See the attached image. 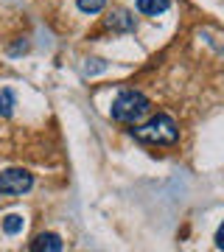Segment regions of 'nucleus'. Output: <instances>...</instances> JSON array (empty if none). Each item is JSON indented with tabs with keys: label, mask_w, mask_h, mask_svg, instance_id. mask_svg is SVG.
Here are the masks:
<instances>
[{
	"label": "nucleus",
	"mask_w": 224,
	"mask_h": 252,
	"mask_svg": "<svg viewBox=\"0 0 224 252\" xmlns=\"http://www.w3.org/2000/svg\"><path fill=\"white\" fill-rule=\"evenodd\" d=\"M23 216L20 213H9V216L3 219V233L6 235H17V233H23Z\"/></svg>",
	"instance_id": "obj_8"
},
{
	"label": "nucleus",
	"mask_w": 224,
	"mask_h": 252,
	"mask_svg": "<svg viewBox=\"0 0 224 252\" xmlns=\"http://www.w3.org/2000/svg\"><path fill=\"white\" fill-rule=\"evenodd\" d=\"M76 6H79V11H84V14H98V11H104L107 0H76Z\"/></svg>",
	"instance_id": "obj_9"
},
{
	"label": "nucleus",
	"mask_w": 224,
	"mask_h": 252,
	"mask_svg": "<svg viewBox=\"0 0 224 252\" xmlns=\"http://www.w3.org/2000/svg\"><path fill=\"white\" fill-rule=\"evenodd\" d=\"M129 135L143 146H174L179 140V126L171 115L157 112L146 124H134V129Z\"/></svg>",
	"instance_id": "obj_1"
},
{
	"label": "nucleus",
	"mask_w": 224,
	"mask_h": 252,
	"mask_svg": "<svg viewBox=\"0 0 224 252\" xmlns=\"http://www.w3.org/2000/svg\"><path fill=\"white\" fill-rule=\"evenodd\" d=\"M28 250H31V252H62L64 250V241L56 233H42V235H36L34 241H31Z\"/></svg>",
	"instance_id": "obj_5"
},
{
	"label": "nucleus",
	"mask_w": 224,
	"mask_h": 252,
	"mask_svg": "<svg viewBox=\"0 0 224 252\" xmlns=\"http://www.w3.org/2000/svg\"><path fill=\"white\" fill-rule=\"evenodd\" d=\"M101 70H107V62L104 59H87V64H84V76H96V73H101Z\"/></svg>",
	"instance_id": "obj_10"
},
{
	"label": "nucleus",
	"mask_w": 224,
	"mask_h": 252,
	"mask_svg": "<svg viewBox=\"0 0 224 252\" xmlns=\"http://www.w3.org/2000/svg\"><path fill=\"white\" fill-rule=\"evenodd\" d=\"M216 247H219V250H224V221L219 224V230H216Z\"/></svg>",
	"instance_id": "obj_11"
},
{
	"label": "nucleus",
	"mask_w": 224,
	"mask_h": 252,
	"mask_svg": "<svg viewBox=\"0 0 224 252\" xmlns=\"http://www.w3.org/2000/svg\"><path fill=\"white\" fill-rule=\"evenodd\" d=\"M34 188V174L26 168H6L0 171V193L6 196H23Z\"/></svg>",
	"instance_id": "obj_3"
},
{
	"label": "nucleus",
	"mask_w": 224,
	"mask_h": 252,
	"mask_svg": "<svg viewBox=\"0 0 224 252\" xmlns=\"http://www.w3.org/2000/svg\"><path fill=\"white\" fill-rule=\"evenodd\" d=\"M104 26L109 31H115V34H132L137 28V20H134V14L129 9H112L107 14V20H104Z\"/></svg>",
	"instance_id": "obj_4"
},
{
	"label": "nucleus",
	"mask_w": 224,
	"mask_h": 252,
	"mask_svg": "<svg viewBox=\"0 0 224 252\" xmlns=\"http://www.w3.org/2000/svg\"><path fill=\"white\" fill-rule=\"evenodd\" d=\"M14 107H17L14 90H9V87H3V90H0V118H11Z\"/></svg>",
	"instance_id": "obj_7"
},
{
	"label": "nucleus",
	"mask_w": 224,
	"mask_h": 252,
	"mask_svg": "<svg viewBox=\"0 0 224 252\" xmlns=\"http://www.w3.org/2000/svg\"><path fill=\"white\" fill-rule=\"evenodd\" d=\"M171 9V0H137V11L146 17H157Z\"/></svg>",
	"instance_id": "obj_6"
},
{
	"label": "nucleus",
	"mask_w": 224,
	"mask_h": 252,
	"mask_svg": "<svg viewBox=\"0 0 224 252\" xmlns=\"http://www.w3.org/2000/svg\"><path fill=\"white\" fill-rule=\"evenodd\" d=\"M152 112V101L149 95L140 90H124L118 93V98L112 101V107H109V118L118 121V124H140L146 115Z\"/></svg>",
	"instance_id": "obj_2"
}]
</instances>
